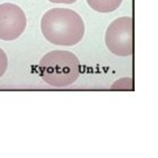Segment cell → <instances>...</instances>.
<instances>
[{"label":"cell","instance_id":"5","mask_svg":"<svg viewBox=\"0 0 158 158\" xmlns=\"http://www.w3.org/2000/svg\"><path fill=\"white\" fill-rule=\"evenodd\" d=\"M123 0H87L91 8L100 13H110L117 10Z\"/></svg>","mask_w":158,"mask_h":158},{"label":"cell","instance_id":"8","mask_svg":"<svg viewBox=\"0 0 158 158\" xmlns=\"http://www.w3.org/2000/svg\"><path fill=\"white\" fill-rule=\"evenodd\" d=\"M48 1H51L53 4H74L75 1H77V0H48Z\"/></svg>","mask_w":158,"mask_h":158},{"label":"cell","instance_id":"7","mask_svg":"<svg viewBox=\"0 0 158 158\" xmlns=\"http://www.w3.org/2000/svg\"><path fill=\"white\" fill-rule=\"evenodd\" d=\"M7 64H8L7 55H6L5 51L2 48H0V77L5 74L6 69H7Z\"/></svg>","mask_w":158,"mask_h":158},{"label":"cell","instance_id":"4","mask_svg":"<svg viewBox=\"0 0 158 158\" xmlns=\"http://www.w3.org/2000/svg\"><path fill=\"white\" fill-rule=\"evenodd\" d=\"M27 26L26 14L18 5L5 2L0 5V40L18 39Z\"/></svg>","mask_w":158,"mask_h":158},{"label":"cell","instance_id":"1","mask_svg":"<svg viewBox=\"0 0 158 158\" xmlns=\"http://www.w3.org/2000/svg\"><path fill=\"white\" fill-rule=\"evenodd\" d=\"M85 23L69 8H52L41 19V32L46 40L57 46H74L85 35Z\"/></svg>","mask_w":158,"mask_h":158},{"label":"cell","instance_id":"2","mask_svg":"<svg viewBox=\"0 0 158 158\" xmlns=\"http://www.w3.org/2000/svg\"><path fill=\"white\" fill-rule=\"evenodd\" d=\"M40 76L48 85L67 87L79 79L81 64L77 56L68 51H52L40 60Z\"/></svg>","mask_w":158,"mask_h":158},{"label":"cell","instance_id":"3","mask_svg":"<svg viewBox=\"0 0 158 158\" xmlns=\"http://www.w3.org/2000/svg\"><path fill=\"white\" fill-rule=\"evenodd\" d=\"M134 23L130 17H121L109 25L106 32L108 49L117 56H130L134 51Z\"/></svg>","mask_w":158,"mask_h":158},{"label":"cell","instance_id":"6","mask_svg":"<svg viewBox=\"0 0 158 158\" xmlns=\"http://www.w3.org/2000/svg\"><path fill=\"white\" fill-rule=\"evenodd\" d=\"M113 89L116 90H131L134 87H132V79L131 77H123V79H119L118 81H116L111 87Z\"/></svg>","mask_w":158,"mask_h":158}]
</instances>
